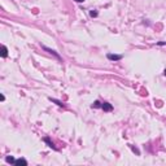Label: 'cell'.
Masks as SVG:
<instances>
[{
    "mask_svg": "<svg viewBox=\"0 0 166 166\" xmlns=\"http://www.w3.org/2000/svg\"><path fill=\"white\" fill-rule=\"evenodd\" d=\"M101 108L105 110V112H112V110H113V107L110 105L109 102H102V104H101Z\"/></svg>",
    "mask_w": 166,
    "mask_h": 166,
    "instance_id": "cell-1",
    "label": "cell"
},
{
    "mask_svg": "<svg viewBox=\"0 0 166 166\" xmlns=\"http://www.w3.org/2000/svg\"><path fill=\"white\" fill-rule=\"evenodd\" d=\"M14 165H16V166H21V165H24V166H26V165H27V161H26L25 158H19V160H16Z\"/></svg>",
    "mask_w": 166,
    "mask_h": 166,
    "instance_id": "cell-2",
    "label": "cell"
},
{
    "mask_svg": "<svg viewBox=\"0 0 166 166\" xmlns=\"http://www.w3.org/2000/svg\"><path fill=\"white\" fill-rule=\"evenodd\" d=\"M108 58L109 60H112V61H118V60H121L122 58V56L121 55H108Z\"/></svg>",
    "mask_w": 166,
    "mask_h": 166,
    "instance_id": "cell-3",
    "label": "cell"
},
{
    "mask_svg": "<svg viewBox=\"0 0 166 166\" xmlns=\"http://www.w3.org/2000/svg\"><path fill=\"white\" fill-rule=\"evenodd\" d=\"M7 56H8V49H7V47H5V46H3V47H2V57H4V58H5Z\"/></svg>",
    "mask_w": 166,
    "mask_h": 166,
    "instance_id": "cell-4",
    "label": "cell"
},
{
    "mask_svg": "<svg viewBox=\"0 0 166 166\" xmlns=\"http://www.w3.org/2000/svg\"><path fill=\"white\" fill-rule=\"evenodd\" d=\"M5 161L9 162V163H14V162H16V160H14L12 156H7V157H5Z\"/></svg>",
    "mask_w": 166,
    "mask_h": 166,
    "instance_id": "cell-5",
    "label": "cell"
},
{
    "mask_svg": "<svg viewBox=\"0 0 166 166\" xmlns=\"http://www.w3.org/2000/svg\"><path fill=\"white\" fill-rule=\"evenodd\" d=\"M92 108H101V102L100 101H95L92 104Z\"/></svg>",
    "mask_w": 166,
    "mask_h": 166,
    "instance_id": "cell-6",
    "label": "cell"
},
{
    "mask_svg": "<svg viewBox=\"0 0 166 166\" xmlns=\"http://www.w3.org/2000/svg\"><path fill=\"white\" fill-rule=\"evenodd\" d=\"M44 141H46V143H48V145H49V147H51V148H53V149H56V147H55V145H53V144H52V143L49 141V139H44Z\"/></svg>",
    "mask_w": 166,
    "mask_h": 166,
    "instance_id": "cell-7",
    "label": "cell"
},
{
    "mask_svg": "<svg viewBox=\"0 0 166 166\" xmlns=\"http://www.w3.org/2000/svg\"><path fill=\"white\" fill-rule=\"evenodd\" d=\"M90 16H91V17H96V16H97V12H94V11H91V12H90Z\"/></svg>",
    "mask_w": 166,
    "mask_h": 166,
    "instance_id": "cell-8",
    "label": "cell"
},
{
    "mask_svg": "<svg viewBox=\"0 0 166 166\" xmlns=\"http://www.w3.org/2000/svg\"><path fill=\"white\" fill-rule=\"evenodd\" d=\"M0 100H2V101H4V100H5V97H4V95H2V96H0Z\"/></svg>",
    "mask_w": 166,
    "mask_h": 166,
    "instance_id": "cell-9",
    "label": "cell"
},
{
    "mask_svg": "<svg viewBox=\"0 0 166 166\" xmlns=\"http://www.w3.org/2000/svg\"><path fill=\"white\" fill-rule=\"evenodd\" d=\"M75 2H78V3H82V2H85V0H75Z\"/></svg>",
    "mask_w": 166,
    "mask_h": 166,
    "instance_id": "cell-10",
    "label": "cell"
},
{
    "mask_svg": "<svg viewBox=\"0 0 166 166\" xmlns=\"http://www.w3.org/2000/svg\"><path fill=\"white\" fill-rule=\"evenodd\" d=\"M163 75H166V69H165V71H163Z\"/></svg>",
    "mask_w": 166,
    "mask_h": 166,
    "instance_id": "cell-11",
    "label": "cell"
}]
</instances>
